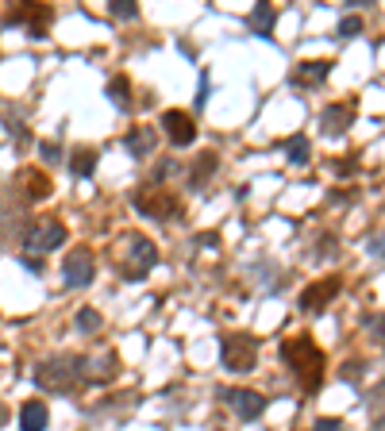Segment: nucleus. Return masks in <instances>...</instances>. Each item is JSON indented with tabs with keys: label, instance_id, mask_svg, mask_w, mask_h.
I'll use <instances>...</instances> for the list:
<instances>
[{
	"label": "nucleus",
	"instance_id": "nucleus-1",
	"mask_svg": "<svg viewBox=\"0 0 385 431\" xmlns=\"http://www.w3.org/2000/svg\"><path fill=\"white\" fill-rule=\"evenodd\" d=\"M154 262H158V251H154V243H150L147 235L124 232V235L116 239L112 266L120 270V277H124V281H143V277L154 270Z\"/></svg>",
	"mask_w": 385,
	"mask_h": 431
},
{
	"label": "nucleus",
	"instance_id": "nucleus-2",
	"mask_svg": "<svg viewBox=\"0 0 385 431\" xmlns=\"http://www.w3.org/2000/svg\"><path fill=\"white\" fill-rule=\"evenodd\" d=\"M281 358L293 366V373H297V381H300V389H305V393H316L324 385V350L316 347L308 335H293V339L281 343Z\"/></svg>",
	"mask_w": 385,
	"mask_h": 431
},
{
	"label": "nucleus",
	"instance_id": "nucleus-3",
	"mask_svg": "<svg viewBox=\"0 0 385 431\" xmlns=\"http://www.w3.org/2000/svg\"><path fill=\"white\" fill-rule=\"evenodd\" d=\"M81 373H85V358H73V354H54L35 366V385L46 393H73L81 385Z\"/></svg>",
	"mask_w": 385,
	"mask_h": 431
},
{
	"label": "nucleus",
	"instance_id": "nucleus-4",
	"mask_svg": "<svg viewBox=\"0 0 385 431\" xmlns=\"http://www.w3.org/2000/svg\"><path fill=\"white\" fill-rule=\"evenodd\" d=\"M220 358H223V366H228L231 373H247V370H255V362H258V339L255 335H223L220 339Z\"/></svg>",
	"mask_w": 385,
	"mask_h": 431
},
{
	"label": "nucleus",
	"instance_id": "nucleus-5",
	"mask_svg": "<svg viewBox=\"0 0 385 431\" xmlns=\"http://www.w3.org/2000/svg\"><path fill=\"white\" fill-rule=\"evenodd\" d=\"M62 243H65V227L58 224V219H35V224L27 227V235H23V251L31 258H43V254L58 251Z\"/></svg>",
	"mask_w": 385,
	"mask_h": 431
},
{
	"label": "nucleus",
	"instance_id": "nucleus-6",
	"mask_svg": "<svg viewBox=\"0 0 385 431\" xmlns=\"http://www.w3.org/2000/svg\"><path fill=\"white\" fill-rule=\"evenodd\" d=\"M339 289H343L339 274H327V277H320V281L305 285V293H300V312H324L327 304L339 296Z\"/></svg>",
	"mask_w": 385,
	"mask_h": 431
},
{
	"label": "nucleus",
	"instance_id": "nucleus-7",
	"mask_svg": "<svg viewBox=\"0 0 385 431\" xmlns=\"http://www.w3.org/2000/svg\"><path fill=\"white\" fill-rule=\"evenodd\" d=\"M97 277V258L85 246H78V251L65 254V266H62V281L70 285V289H85V285Z\"/></svg>",
	"mask_w": 385,
	"mask_h": 431
},
{
	"label": "nucleus",
	"instance_id": "nucleus-8",
	"mask_svg": "<svg viewBox=\"0 0 385 431\" xmlns=\"http://www.w3.org/2000/svg\"><path fill=\"white\" fill-rule=\"evenodd\" d=\"M135 208L150 219H170L177 216V200L170 197V189H143V193H135Z\"/></svg>",
	"mask_w": 385,
	"mask_h": 431
},
{
	"label": "nucleus",
	"instance_id": "nucleus-9",
	"mask_svg": "<svg viewBox=\"0 0 385 431\" xmlns=\"http://www.w3.org/2000/svg\"><path fill=\"white\" fill-rule=\"evenodd\" d=\"M223 397H228V405L239 420H258L262 412H266V397L255 393V389H228Z\"/></svg>",
	"mask_w": 385,
	"mask_h": 431
},
{
	"label": "nucleus",
	"instance_id": "nucleus-10",
	"mask_svg": "<svg viewBox=\"0 0 385 431\" xmlns=\"http://www.w3.org/2000/svg\"><path fill=\"white\" fill-rule=\"evenodd\" d=\"M162 128H166V135H170L174 147H189L196 139V123H193L189 112H177V108L162 112Z\"/></svg>",
	"mask_w": 385,
	"mask_h": 431
},
{
	"label": "nucleus",
	"instance_id": "nucleus-11",
	"mask_svg": "<svg viewBox=\"0 0 385 431\" xmlns=\"http://www.w3.org/2000/svg\"><path fill=\"white\" fill-rule=\"evenodd\" d=\"M8 24H27L31 39H43L46 24H51V8H46V4H27V8H20V12L8 16Z\"/></svg>",
	"mask_w": 385,
	"mask_h": 431
},
{
	"label": "nucleus",
	"instance_id": "nucleus-12",
	"mask_svg": "<svg viewBox=\"0 0 385 431\" xmlns=\"http://www.w3.org/2000/svg\"><path fill=\"white\" fill-rule=\"evenodd\" d=\"M351 123H354V104H327L320 112V128L327 135H343Z\"/></svg>",
	"mask_w": 385,
	"mask_h": 431
},
{
	"label": "nucleus",
	"instance_id": "nucleus-13",
	"mask_svg": "<svg viewBox=\"0 0 385 431\" xmlns=\"http://www.w3.org/2000/svg\"><path fill=\"white\" fill-rule=\"evenodd\" d=\"M332 66L335 62H300L297 70H293V85H305V89H312V85H324L327 81V73H332Z\"/></svg>",
	"mask_w": 385,
	"mask_h": 431
},
{
	"label": "nucleus",
	"instance_id": "nucleus-14",
	"mask_svg": "<svg viewBox=\"0 0 385 431\" xmlns=\"http://www.w3.org/2000/svg\"><path fill=\"white\" fill-rule=\"evenodd\" d=\"M154 142H158V135H154L150 128H131L127 139H124V147H127L135 158H150V155H154Z\"/></svg>",
	"mask_w": 385,
	"mask_h": 431
},
{
	"label": "nucleus",
	"instance_id": "nucleus-15",
	"mask_svg": "<svg viewBox=\"0 0 385 431\" xmlns=\"http://www.w3.org/2000/svg\"><path fill=\"white\" fill-rule=\"evenodd\" d=\"M46 405L43 400H27L20 408V431H46Z\"/></svg>",
	"mask_w": 385,
	"mask_h": 431
},
{
	"label": "nucleus",
	"instance_id": "nucleus-16",
	"mask_svg": "<svg viewBox=\"0 0 385 431\" xmlns=\"http://www.w3.org/2000/svg\"><path fill=\"white\" fill-rule=\"evenodd\" d=\"M274 20H278L274 8H270V4H258L255 12L247 16V27H250L255 35H270V31H274Z\"/></svg>",
	"mask_w": 385,
	"mask_h": 431
},
{
	"label": "nucleus",
	"instance_id": "nucleus-17",
	"mask_svg": "<svg viewBox=\"0 0 385 431\" xmlns=\"http://www.w3.org/2000/svg\"><path fill=\"white\" fill-rule=\"evenodd\" d=\"M23 181H27V197H31V200L51 197V177H43L39 170H27V174H23Z\"/></svg>",
	"mask_w": 385,
	"mask_h": 431
},
{
	"label": "nucleus",
	"instance_id": "nucleus-18",
	"mask_svg": "<svg viewBox=\"0 0 385 431\" xmlns=\"http://www.w3.org/2000/svg\"><path fill=\"white\" fill-rule=\"evenodd\" d=\"M70 170H73V177H93V170H97V155H93V150H73Z\"/></svg>",
	"mask_w": 385,
	"mask_h": 431
},
{
	"label": "nucleus",
	"instance_id": "nucleus-19",
	"mask_svg": "<svg viewBox=\"0 0 385 431\" xmlns=\"http://www.w3.org/2000/svg\"><path fill=\"white\" fill-rule=\"evenodd\" d=\"M108 97L116 100V108H131V81L127 78H112Z\"/></svg>",
	"mask_w": 385,
	"mask_h": 431
},
{
	"label": "nucleus",
	"instance_id": "nucleus-20",
	"mask_svg": "<svg viewBox=\"0 0 385 431\" xmlns=\"http://www.w3.org/2000/svg\"><path fill=\"white\" fill-rule=\"evenodd\" d=\"M285 155H289L293 166H305V162H308V139L305 135H293V139L285 142Z\"/></svg>",
	"mask_w": 385,
	"mask_h": 431
},
{
	"label": "nucleus",
	"instance_id": "nucleus-21",
	"mask_svg": "<svg viewBox=\"0 0 385 431\" xmlns=\"http://www.w3.org/2000/svg\"><path fill=\"white\" fill-rule=\"evenodd\" d=\"M108 12L116 16V20H135L139 4H135V0H108Z\"/></svg>",
	"mask_w": 385,
	"mask_h": 431
},
{
	"label": "nucleus",
	"instance_id": "nucleus-22",
	"mask_svg": "<svg viewBox=\"0 0 385 431\" xmlns=\"http://www.w3.org/2000/svg\"><path fill=\"white\" fill-rule=\"evenodd\" d=\"M78 331H85V335L100 331V312L97 308H81L78 312Z\"/></svg>",
	"mask_w": 385,
	"mask_h": 431
},
{
	"label": "nucleus",
	"instance_id": "nucleus-23",
	"mask_svg": "<svg viewBox=\"0 0 385 431\" xmlns=\"http://www.w3.org/2000/svg\"><path fill=\"white\" fill-rule=\"evenodd\" d=\"M212 170H216V155H212V150H204V155H201V162L193 166V185H201V181L212 174Z\"/></svg>",
	"mask_w": 385,
	"mask_h": 431
},
{
	"label": "nucleus",
	"instance_id": "nucleus-24",
	"mask_svg": "<svg viewBox=\"0 0 385 431\" xmlns=\"http://www.w3.org/2000/svg\"><path fill=\"white\" fill-rule=\"evenodd\" d=\"M362 31V20H359V16H343V20H339V39H354V35H359Z\"/></svg>",
	"mask_w": 385,
	"mask_h": 431
},
{
	"label": "nucleus",
	"instance_id": "nucleus-25",
	"mask_svg": "<svg viewBox=\"0 0 385 431\" xmlns=\"http://www.w3.org/2000/svg\"><path fill=\"white\" fill-rule=\"evenodd\" d=\"M312 431H343V424H339V420H320Z\"/></svg>",
	"mask_w": 385,
	"mask_h": 431
},
{
	"label": "nucleus",
	"instance_id": "nucleus-26",
	"mask_svg": "<svg viewBox=\"0 0 385 431\" xmlns=\"http://www.w3.org/2000/svg\"><path fill=\"white\" fill-rule=\"evenodd\" d=\"M204 100H209V73H201V97H196V104L204 108Z\"/></svg>",
	"mask_w": 385,
	"mask_h": 431
},
{
	"label": "nucleus",
	"instance_id": "nucleus-27",
	"mask_svg": "<svg viewBox=\"0 0 385 431\" xmlns=\"http://www.w3.org/2000/svg\"><path fill=\"white\" fill-rule=\"evenodd\" d=\"M370 251L378 254V258H385V235H378V239H374V243H370Z\"/></svg>",
	"mask_w": 385,
	"mask_h": 431
},
{
	"label": "nucleus",
	"instance_id": "nucleus-28",
	"mask_svg": "<svg viewBox=\"0 0 385 431\" xmlns=\"http://www.w3.org/2000/svg\"><path fill=\"white\" fill-rule=\"evenodd\" d=\"M43 158L54 162V158H58V147H54V142H51V147H43Z\"/></svg>",
	"mask_w": 385,
	"mask_h": 431
}]
</instances>
